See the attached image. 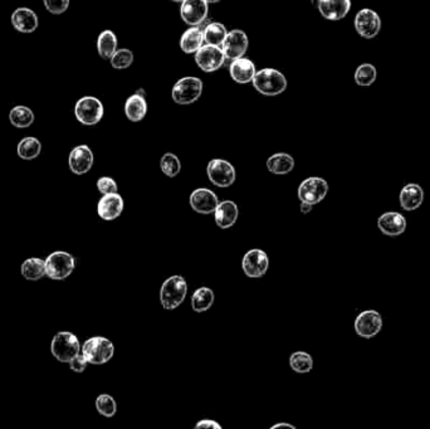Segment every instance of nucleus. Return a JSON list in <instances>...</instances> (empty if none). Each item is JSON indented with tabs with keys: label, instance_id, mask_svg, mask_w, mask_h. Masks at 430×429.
<instances>
[{
	"label": "nucleus",
	"instance_id": "22",
	"mask_svg": "<svg viewBox=\"0 0 430 429\" xmlns=\"http://www.w3.org/2000/svg\"><path fill=\"white\" fill-rule=\"evenodd\" d=\"M38 17L29 8H18L12 14V24L18 32L33 33L38 28Z\"/></svg>",
	"mask_w": 430,
	"mask_h": 429
},
{
	"label": "nucleus",
	"instance_id": "43",
	"mask_svg": "<svg viewBox=\"0 0 430 429\" xmlns=\"http://www.w3.org/2000/svg\"><path fill=\"white\" fill-rule=\"evenodd\" d=\"M312 204L310 203L301 202V212L303 213V214H307V213H310L312 210Z\"/></svg>",
	"mask_w": 430,
	"mask_h": 429
},
{
	"label": "nucleus",
	"instance_id": "12",
	"mask_svg": "<svg viewBox=\"0 0 430 429\" xmlns=\"http://www.w3.org/2000/svg\"><path fill=\"white\" fill-rule=\"evenodd\" d=\"M355 29L361 37L373 39L380 33L381 18L373 9H361L355 17Z\"/></svg>",
	"mask_w": 430,
	"mask_h": 429
},
{
	"label": "nucleus",
	"instance_id": "31",
	"mask_svg": "<svg viewBox=\"0 0 430 429\" xmlns=\"http://www.w3.org/2000/svg\"><path fill=\"white\" fill-rule=\"evenodd\" d=\"M41 152H42L41 141L31 136L20 140L17 147V154L19 158L23 160H33L38 158Z\"/></svg>",
	"mask_w": 430,
	"mask_h": 429
},
{
	"label": "nucleus",
	"instance_id": "17",
	"mask_svg": "<svg viewBox=\"0 0 430 429\" xmlns=\"http://www.w3.org/2000/svg\"><path fill=\"white\" fill-rule=\"evenodd\" d=\"M94 161V152L87 145L76 146L69 154V169L76 175H83L91 170Z\"/></svg>",
	"mask_w": 430,
	"mask_h": 429
},
{
	"label": "nucleus",
	"instance_id": "18",
	"mask_svg": "<svg viewBox=\"0 0 430 429\" xmlns=\"http://www.w3.org/2000/svg\"><path fill=\"white\" fill-rule=\"evenodd\" d=\"M219 199L217 194L206 188L194 190L190 196V205L193 210L199 214H212L218 207Z\"/></svg>",
	"mask_w": 430,
	"mask_h": 429
},
{
	"label": "nucleus",
	"instance_id": "26",
	"mask_svg": "<svg viewBox=\"0 0 430 429\" xmlns=\"http://www.w3.org/2000/svg\"><path fill=\"white\" fill-rule=\"evenodd\" d=\"M204 32L198 28L193 27L190 29H187V32L181 36L180 47L182 52H185L187 54L196 53L199 51L200 47L204 43Z\"/></svg>",
	"mask_w": 430,
	"mask_h": 429
},
{
	"label": "nucleus",
	"instance_id": "14",
	"mask_svg": "<svg viewBox=\"0 0 430 429\" xmlns=\"http://www.w3.org/2000/svg\"><path fill=\"white\" fill-rule=\"evenodd\" d=\"M208 10L206 0H184L181 3V18L189 26H200L206 20Z\"/></svg>",
	"mask_w": 430,
	"mask_h": 429
},
{
	"label": "nucleus",
	"instance_id": "8",
	"mask_svg": "<svg viewBox=\"0 0 430 429\" xmlns=\"http://www.w3.org/2000/svg\"><path fill=\"white\" fill-rule=\"evenodd\" d=\"M208 177L215 187L228 188L233 185L237 179L234 166L223 159H213L206 168Z\"/></svg>",
	"mask_w": 430,
	"mask_h": 429
},
{
	"label": "nucleus",
	"instance_id": "3",
	"mask_svg": "<svg viewBox=\"0 0 430 429\" xmlns=\"http://www.w3.org/2000/svg\"><path fill=\"white\" fill-rule=\"evenodd\" d=\"M187 293V284L181 276H171L162 286L160 301L165 310L178 309L185 300Z\"/></svg>",
	"mask_w": 430,
	"mask_h": 429
},
{
	"label": "nucleus",
	"instance_id": "37",
	"mask_svg": "<svg viewBox=\"0 0 430 429\" xmlns=\"http://www.w3.org/2000/svg\"><path fill=\"white\" fill-rule=\"evenodd\" d=\"M96 409L102 416L111 418L117 412V403L111 395L101 394L100 397L96 399Z\"/></svg>",
	"mask_w": 430,
	"mask_h": 429
},
{
	"label": "nucleus",
	"instance_id": "20",
	"mask_svg": "<svg viewBox=\"0 0 430 429\" xmlns=\"http://www.w3.org/2000/svg\"><path fill=\"white\" fill-rule=\"evenodd\" d=\"M423 202H424V190L419 184H406V187L400 190V205L406 212L417 210L422 207Z\"/></svg>",
	"mask_w": 430,
	"mask_h": 429
},
{
	"label": "nucleus",
	"instance_id": "7",
	"mask_svg": "<svg viewBox=\"0 0 430 429\" xmlns=\"http://www.w3.org/2000/svg\"><path fill=\"white\" fill-rule=\"evenodd\" d=\"M203 92V82L198 77H184L173 87V100L179 105H190L199 100Z\"/></svg>",
	"mask_w": 430,
	"mask_h": 429
},
{
	"label": "nucleus",
	"instance_id": "19",
	"mask_svg": "<svg viewBox=\"0 0 430 429\" xmlns=\"http://www.w3.org/2000/svg\"><path fill=\"white\" fill-rule=\"evenodd\" d=\"M125 207L122 196L113 193L102 196L97 204V213L103 221H115L117 219Z\"/></svg>",
	"mask_w": 430,
	"mask_h": 429
},
{
	"label": "nucleus",
	"instance_id": "5",
	"mask_svg": "<svg viewBox=\"0 0 430 429\" xmlns=\"http://www.w3.org/2000/svg\"><path fill=\"white\" fill-rule=\"evenodd\" d=\"M75 268V257L67 252L57 251L50 253L45 259V276L56 281H62L69 277Z\"/></svg>",
	"mask_w": 430,
	"mask_h": 429
},
{
	"label": "nucleus",
	"instance_id": "42",
	"mask_svg": "<svg viewBox=\"0 0 430 429\" xmlns=\"http://www.w3.org/2000/svg\"><path fill=\"white\" fill-rule=\"evenodd\" d=\"M195 428L199 429H222V426L213 419H201L195 424Z\"/></svg>",
	"mask_w": 430,
	"mask_h": 429
},
{
	"label": "nucleus",
	"instance_id": "10",
	"mask_svg": "<svg viewBox=\"0 0 430 429\" xmlns=\"http://www.w3.org/2000/svg\"><path fill=\"white\" fill-rule=\"evenodd\" d=\"M327 193H329V184L322 177H307L301 183L299 188V201L310 203L312 205L322 202Z\"/></svg>",
	"mask_w": 430,
	"mask_h": 429
},
{
	"label": "nucleus",
	"instance_id": "44",
	"mask_svg": "<svg viewBox=\"0 0 430 429\" xmlns=\"http://www.w3.org/2000/svg\"><path fill=\"white\" fill-rule=\"evenodd\" d=\"M280 427H287V428L296 429V427L292 426V424H289V423H277L275 426H272V428L271 429L280 428Z\"/></svg>",
	"mask_w": 430,
	"mask_h": 429
},
{
	"label": "nucleus",
	"instance_id": "39",
	"mask_svg": "<svg viewBox=\"0 0 430 429\" xmlns=\"http://www.w3.org/2000/svg\"><path fill=\"white\" fill-rule=\"evenodd\" d=\"M97 189L102 196H106V194L117 193L119 188H117V183L113 180V177H102L97 180Z\"/></svg>",
	"mask_w": 430,
	"mask_h": 429
},
{
	"label": "nucleus",
	"instance_id": "38",
	"mask_svg": "<svg viewBox=\"0 0 430 429\" xmlns=\"http://www.w3.org/2000/svg\"><path fill=\"white\" fill-rule=\"evenodd\" d=\"M134 62V53L127 48L117 50L111 57V66L116 70H125Z\"/></svg>",
	"mask_w": 430,
	"mask_h": 429
},
{
	"label": "nucleus",
	"instance_id": "46",
	"mask_svg": "<svg viewBox=\"0 0 430 429\" xmlns=\"http://www.w3.org/2000/svg\"><path fill=\"white\" fill-rule=\"evenodd\" d=\"M171 1H175V3H182L184 0H171Z\"/></svg>",
	"mask_w": 430,
	"mask_h": 429
},
{
	"label": "nucleus",
	"instance_id": "29",
	"mask_svg": "<svg viewBox=\"0 0 430 429\" xmlns=\"http://www.w3.org/2000/svg\"><path fill=\"white\" fill-rule=\"evenodd\" d=\"M97 51L103 59H111L117 51V37L113 31H103L97 39Z\"/></svg>",
	"mask_w": 430,
	"mask_h": 429
},
{
	"label": "nucleus",
	"instance_id": "21",
	"mask_svg": "<svg viewBox=\"0 0 430 429\" xmlns=\"http://www.w3.org/2000/svg\"><path fill=\"white\" fill-rule=\"evenodd\" d=\"M351 0H318V10L329 20H340L349 14Z\"/></svg>",
	"mask_w": 430,
	"mask_h": 429
},
{
	"label": "nucleus",
	"instance_id": "13",
	"mask_svg": "<svg viewBox=\"0 0 430 429\" xmlns=\"http://www.w3.org/2000/svg\"><path fill=\"white\" fill-rule=\"evenodd\" d=\"M268 256L262 249H250L244 254L242 268L248 277H262L268 271Z\"/></svg>",
	"mask_w": 430,
	"mask_h": 429
},
{
	"label": "nucleus",
	"instance_id": "40",
	"mask_svg": "<svg viewBox=\"0 0 430 429\" xmlns=\"http://www.w3.org/2000/svg\"><path fill=\"white\" fill-rule=\"evenodd\" d=\"M47 10L52 14H63L69 7V0H43Z\"/></svg>",
	"mask_w": 430,
	"mask_h": 429
},
{
	"label": "nucleus",
	"instance_id": "36",
	"mask_svg": "<svg viewBox=\"0 0 430 429\" xmlns=\"http://www.w3.org/2000/svg\"><path fill=\"white\" fill-rule=\"evenodd\" d=\"M160 168L162 171L169 177H175L181 170V163L179 158L171 154V152H166L160 161Z\"/></svg>",
	"mask_w": 430,
	"mask_h": 429
},
{
	"label": "nucleus",
	"instance_id": "32",
	"mask_svg": "<svg viewBox=\"0 0 430 429\" xmlns=\"http://www.w3.org/2000/svg\"><path fill=\"white\" fill-rule=\"evenodd\" d=\"M9 121L13 126L18 129H27L34 122V114L27 106H17L9 112Z\"/></svg>",
	"mask_w": 430,
	"mask_h": 429
},
{
	"label": "nucleus",
	"instance_id": "30",
	"mask_svg": "<svg viewBox=\"0 0 430 429\" xmlns=\"http://www.w3.org/2000/svg\"><path fill=\"white\" fill-rule=\"evenodd\" d=\"M214 292L209 287H199L192 296V306L195 312L208 311L214 303Z\"/></svg>",
	"mask_w": 430,
	"mask_h": 429
},
{
	"label": "nucleus",
	"instance_id": "11",
	"mask_svg": "<svg viewBox=\"0 0 430 429\" xmlns=\"http://www.w3.org/2000/svg\"><path fill=\"white\" fill-rule=\"evenodd\" d=\"M225 54L219 45H201L195 53V62L204 72H215L224 64Z\"/></svg>",
	"mask_w": 430,
	"mask_h": 429
},
{
	"label": "nucleus",
	"instance_id": "15",
	"mask_svg": "<svg viewBox=\"0 0 430 429\" xmlns=\"http://www.w3.org/2000/svg\"><path fill=\"white\" fill-rule=\"evenodd\" d=\"M406 217L399 212H387L378 218V228L381 233L387 237H399L406 233Z\"/></svg>",
	"mask_w": 430,
	"mask_h": 429
},
{
	"label": "nucleus",
	"instance_id": "23",
	"mask_svg": "<svg viewBox=\"0 0 430 429\" xmlns=\"http://www.w3.org/2000/svg\"><path fill=\"white\" fill-rule=\"evenodd\" d=\"M256 73V66L248 58H238L231 64V78L241 85L252 82Z\"/></svg>",
	"mask_w": 430,
	"mask_h": 429
},
{
	"label": "nucleus",
	"instance_id": "27",
	"mask_svg": "<svg viewBox=\"0 0 430 429\" xmlns=\"http://www.w3.org/2000/svg\"><path fill=\"white\" fill-rule=\"evenodd\" d=\"M267 168L271 173L277 174V175H286L288 173H291L294 168V160L289 154L286 152H278L272 155L267 160Z\"/></svg>",
	"mask_w": 430,
	"mask_h": 429
},
{
	"label": "nucleus",
	"instance_id": "35",
	"mask_svg": "<svg viewBox=\"0 0 430 429\" xmlns=\"http://www.w3.org/2000/svg\"><path fill=\"white\" fill-rule=\"evenodd\" d=\"M378 72L375 66L370 64H364L357 67L355 72V82L359 86H371L376 81Z\"/></svg>",
	"mask_w": 430,
	"mask_h": 429
},
{
	"label": "nucleus",
	"instance_id": "24",
	"mask_svg": "<svg viewBox=\"0 0 430 429\" xmlns=\"http://www.w3.org/2000/svg\"><path fill=\"white\" fill-rule=\"evenodd\" d=\"M215 223L222 229H229L236 224L239 215L238 205L231 201H224L219 203L218 207L215 209Z\"/></svg>",
	"mask_w": 430,
	"mask_h": 429
},
{
	"label": "nucleus",
	"instance_id": "16",
	"mask_svg": "<svg viewBox=\"0 0 430 429\" xmlns=\"http://www.w3.org/2000/svg\"><path fill=\"white\" fill-rule=\"evenodd\" d=\"M248 37L243 31L234 29L231 32L227 34L224 42L222 43L223 45V52H224L225 58L229 59H238L244 56V53L248 50Z\"/></svg>",
	"mask_w": 430,
	"mask_h": 429
},
{
	"label": "nucleus",
	"instance_id": "45",
	"mask_svg": "<svg viewBox=\"0 0 430 429\" xmlns=\"http://www.w3.org/2000/svg\"><path fill=\"white\" fill-rule=\"evenodd\" d=\"M208 3H219V1H222V0H206Z\"/></svg>",
	"mask_w": 430,
	"mask_h": 429
},
{
	"label": "nucleus",
	"instance_id": "9",
	"mask_svg": "<svg viewBox=\"0 0 430 429\" xmlns=\"http://www.w3.org/2000/svg\"><path fill=\"white\" fill-rule=\"evenodd\" d=\"M382 325H384V321H382L380 312L375 310H366L357 315L354 328H355L356 334L360 337L370 340L380 333Z\"/></svg>",
	"mask_w": 430,
	"mask_h": 429
},
{
	"label": "nucleus",
	"instance_id": "25",
	"mask_svg": "<svg viewBox=\"0 0 430 429\" xmlns=\"http://www.w3.org/2000/svg\"><path fill=\"white\" fill-rule=\"evenodd\" d=\"M148 112V103L145 96L135 94L127 99L125 103V114L129 120L132 122H138L143 120Z\"/></svg>",
	"mask_w": 430,
	"mask_h": 429
},
{
	"label": "nucleus",
	"instance_id": "2",
	"mask_svg": "<svg viewBox=\"0 0 430 429\" xmlns=\"http://www.w3.org/2000/svg\"><path fill=\"white\" fill-rule=\"evenodd\" d=\"M252 82L259 94L266 96L281 95L287 89L286 77L273 68L258 71Z\"/></svg>",
	"mask_w": 430,
	"mask_h": 429
},
{
	"label": "nucleus",
	"instance_id": "34",
	"mask_svg": "<svg viewBox=\"0 0 430 429\" xmlns=\"http://www.w3.org/2000/svg\"><path fill=\"white\" fill-rule=\"evenodd\" d=\"M227 28L222 23H210L204 31V39L208 45H220L227 37Z\"/></svg>",
	"mask_w": 430,
	"mask_h": 429
},
{
	"label": "nucleus",
	"instance_id": "6",
	"mask_svg": "<svg viewBox=\"0 0 430 429\" xmlns=\"http://www.w3.org/2000/svg\"><path fill=\"white\" fill-rule=\"evenodd\" d=\"M75 115L82 125L94 126L103 117V105L96 97L85 96L76 103Z\"/></svg>",
	"mask_w": 430,
	"mask_h": 429
},
{
	"label": "nucleus",
	"instance_id": "1",
	"mask_svg": "<svg viewBox=\"0 0 430 429\" xmlns=\"http://www.w3.org/2000/svg\"><path fill=\"white\" fill-rule=\"evenodd\" d=\"M81 350L83 356L87 359L88 364L94 365L106 364L115 355L113 342L103 336H94L85 341Z\"/></svg>",
	"mask_w": 430,
	"mask_h": 429
},
{
	"label": "nucleus",
	"instance_id": "28",
	"mask_svg": "<svg viewBox=\"0 0 430 429\" xmlns=\"http://www.w3.org/2000/svg\"><path fill=\"white\" fill-rule=\"evenodd\" d=\"M22 275L28 281H39L45 276V261L31 257L25 259L22 265Z\"/></svg>",
	"mask_w": 430,
	"mask_h": 429
},
{
	"label": "nucleus",
	"instance_id": "41",
	"mask_svg": "<svg viewBox=\"0 0 430 429\" xmlns=\"http://www.w3.org/2000/svg\"><path fill=\"white\" fill-rule=\"evenodd\" d=\"M69 368H71L73 372H83L87 369L88 361L87 359L83 356V354H78V355H76L73 359L69 361Z\"/></svg>",
	"mask_w": 430,
	"mask_h": 429
},
{
	"label": "nucleus",
	"instance_id": "4",
	"mask_svg": "<svg viewBox=\"0 0 430 429\" xmlns=\"http://www.w3.org/2000/svg\"><path fill=\"white\" fill-rule=\"evenodd\" d=\"M81 349L78 337L69 331H61L55 335L50 345L53 356L61 363H69L80 354Z\"/></svg>",
	"mask_w": 430,
	"mask_h": 429
},
{
	"label": "nucleus",
	"instance_id": "33",
	"mask_svg": "<svg viewBox=\"0 0 430 429\" xmlns=\"http://www.w3.org/2000/svg\"><path fill=\"white\" fill-rule=\"evenodd\" d=\"M289 365L294 372L306 374V372H311L313 368V359L310 354L305 353V351H296L289 358Z\"/></svg>",
	"mask_w": 430,
	"mask_h": 429
}]
</instances>
